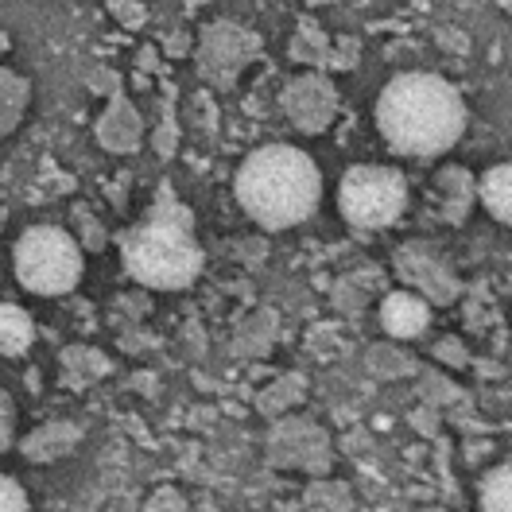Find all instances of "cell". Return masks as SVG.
<instances>
[{
  "mask_svg": "<svg viewBox=\"0 0 512 512\" xmlns=\"http://www.w3.org/2000/svg\"><path fill=\"white\" fill-rule=\"evenodd\" d=\"M377 132L396 156L435 160L447 156L466 132V101L443 74L404 70L377 97Z\"/></svg>",
  "mask_w": 512,
  "mask_h": 512,
  "instance_id": "6da1fadb",
  "label": "cell"
},
{
  "mask_svg": "<svg viewBox=\"0 0 512 512\" xmlns=\"http://www.w3.org/2000/svg\"><path fill=\"white\" fill-rule=\"evenodd\" d=\"M233 194L260 229L276 233L303 225L319 210L322 171L295 144H264L241 160L233 175Z\"/></svg>",
  "mask_w": 512,
  "mask_h": 512,
  "instance_id": "7a4b0ae2",
  "label": "cell"
},
{
  "mask_svg": "<svg viewBox=\"0 0 512 512\" xmlns=\"http://www.w3.org/2000/svg\"><path fill=\"white\" fill-rule=\"evenodd\" d=\"M125 272L152 291H183L202 276V245L194 241V214L163 187L152 214L121 233Z\"/></svg>",
  "mask_w": 512,
  "mask_h": 512,
  "instance_id": "3957f363",
  "label": "cell"
},
{
  "mask_svg": "<svg viewBox=\"0 0 512 512\" xmlns=\"http://www.w3.org/2000/svg\"><path fill=\"white\" fill-rule=\"evenodd\" d=\"M20 288L32 295H66L82 280V245L63 225H32L12 249Z\"/></svg>",
  "mask_w": 512,
  "mask_h": 512,
  "instance_id": "277c9868",
  "label": "cell"
},
{
  "mask_svg": "<svg viewBox=\"0 0 512 512\" xmlns=\"http://www.w3.org/2000/svg\"><path fill=\"white\" fill-rule=\"evenodd\" d=\"M408 179L396 167L357 163L338 183V214L353 229H388L404 218Z\"/></svg>",
  "mask_w": 512,
  "mask_h": 512,
  "instance_id": "5b68a950",
  "label": "cell"
},
{
  "mask_svg": "<svg viewBox=\"0 0 512 512\" xmlns=\"http://www.w3.org/2000/svg\"><path fill=\"white\" fill-rule=\"evenodd\" d=\"M268 466L276 470H303V474H326L334 454H330V435L315 419L303 416H276L268 431Z\"/></svg>",
  "mask_w": 512,
  "mask_h": 512,
  "instance_id": "8992f818",
  "label": "cell"
},
{
  "mask_svg": "<svg viewBox=\"0 0 512 512\" xmlns=\"http://www.w3.org/2000/svg\"><path fill=\"white\" fill-rule=\"evenodd\" d=\"M256 51H260V39H256L249 28H241V24H233V20H218V24H210L206 32L198 35L194 59H198V74H202L210 86L229 90V86L237 82V74L249 66V59H253Z\"/></svg>",
  "mask_w": 512,
  "mask_h": 512,
  "instance_id": "52a82bcc",
  "label": "cell"
},
{
  "mask_svg": "<svg viewBox=\"0 0 512 512\" xmlns=\"http://www.w3.org/2000/svg\"><path fill=\"white\" fill-rule=\"evenodd\" d=\"M280 105H284V117H288L299 132L319 136V132H326V128L334 125V117H338V90H334V82H330L326 74L311 70V74L291 78L288 86H284Z\"/></svg>",
  "mask_w": 512,
  "mask_h": 512,
  "instance_id": "ba28073f",
  "label": "cell"
},
{
  "mask_svg": "<svg viewBox=\"0 0 512 512\" xmlns=\"http://www.w3.org/2000/svg\"><path fill=\"white\" fill-rule=\"evenodd\" d=\"M396 276L412 291H419L427 303H435V307H447V303H454L462 295L458 276L450 272L443 260H435L419 245H408V249L396 253Z\"/></svg>",
  "mask_w": 512,
  "mask_h": 512,
  "instance_id": "9c48e42d",
  "label": "cell"
},
{
  "mask_svg": "<svg viewBox=\"0 0 512 512\" xmlns=\"http://www.w3.org/2000/svg\"><path fill=\"white\" fill-rule=\"evenodd\" d=\"M94 136H97V144H101L105 152H113V156H132V152L144 144V121H140L136 105L125 97V90L109 94V105H105V113L97 117Z\"/></svg>",
  "mask_w": 512,
  "mask_h": 512,
  "instance_id": "30bf717a",
  "label": "cell"
},
{
  "mask_svg": "<svg viewBox=\"0 0 512 512\" xmlns=\"http://www.w3.org/2000/svg\"><path fill=\"white\" fill-rule=\"evenodd\" d=\"M431 326V303L412 288L388 291L381 299V330L392 342H412Z\"/></svg>",
  "mask_w": 512,
  "mask_h": 512,
  "instance_id": "8fae6325",
  "label": "cell"
},
{
  "mask_svg": "<svg viewBox=\"0 0 512 512\" xmlns=\"http://www.w3.org/2000/svg\"><path fill=\"white\" fill-rule=\"evenodd\" d=\"M82 443V427L78 423H70V419H51V423H43V427H35L32 435L20 443V454L35 462V466H43V462H59L66 454H74Z\"/></svg>",
  "mask_w": 512,
  "mask_h": 512,
  "instance_id": "7c38bea8",
  "label": "cell"
},
{
  "mask_svg": "<svg viewBox=\"0 0 512 512\" xmlns=\"http://www.w3.org/2000/svg\"><path fill=\"white\" fill-rule=\"evenodd\" d=\"M474 194L481 198V206L489 210V218L501 225L512 222V167L509 163H493L478 179Z\"/></svg>",
  "mask_w": 512,
  "mask_h": 512,
  "instance_id": "4fadbf2b",
  "label": "cell"
},
{
  "mask_svg": "<svg viewBox=\"0 0 512 512\" xmlns=\"http://www.w3.org/2000/svg\"><path fill=\"white\" fill-rule=\"evenodd\" d=\"M59 369H63L66 388H86L109 373V357L101 350H90V346H66L59 357Z\"/></svg>",
  "mask_w": 512,
  "mask_h": 512,
  "instance_id": "5bb4252c",
  "label": "cell"
},
{
  "mask_svg": "<svg viewBox=\"0 0 512 512\" xmlns=\"http://www.w3.org/2000/svg\"><path fill=\"white\" fill-rule=\"evenodd\" d=\"M439 191H443V218L450 225H458L470 214V202H474V175L466 167H443L435 175Z\"/></svg>",
  "mask_w": 512,
  "mask_h": 512,
  "instance_id": "9a60e30c",
  "label": "cell"
},
{
  "mask_svg": "<svg viewBox=\"0 0 512 512\" xmlns=\"http://www.w3.org/2000/svg\"><path fill=\"white\" fill-rule=\"evenodd\" d=\"M35 342V322L24 307L0 303V357H24Z\"/></svg>",
  "mask_w": 512,
  "mask_h": 512,
  "instance_id": "2e32d148",
  "label": "cell"
},
{
  "mask_svg": "<svg viewBox=\"0 0 512 512\" xmlns=\"http://www.w3.org/2000/svg\"><path fill=\"white\" fill-rule=\"evenodd\" d=\"M28 101H32V82L20 78L16 70L0 66V136H8L12 128L24 121Z\"/></svg>",
  "mask_w": 512,
  "mask_h": 512,
  "instance_id": "e0dca14e",
  "label": "cell"
},
{
  "mask_svg": "<svg viewBox=\"0 0 512 512\" xmlns=\"http://www.w3.org/2000/svg\"><path fill=\"white\" fill-rule=\"evenodd\" d=\"M303 396H307V381L299 373H284V377H276L268 388L256 392V408H260V416L268 419L288 416L295 404H303Z\"/></svg>",
  "mask_w": 512,
  "mask_h": 512,
  "instance_id": "ac0fdd59",
  "label": "cell"
},
{
  "mask_svg": "<svg viewBox=\"0 0 512 512\" xmlns=\"http://www.w3.org/2000/svg\"><path fill=\"white\" fill-rule=\"evenodd\" d=\"M365 369H369L377 381H400V377L419 373V361L408 350H400L396 342H377L373 350L365 353Z\"/></svg>",
  "mask_w": 512,
  "mask_h": 512,
  "instance_id": "d6986e66",
  "label": "cell"
},
{
  "mask_svg": "<svg viewBox=\"0 0 512 512\" xmlns=\"http://www.w3.org/2000/svg\"><path fill=\"white\" fill-rule=\"evenodd\" d=\"M303 512H353V493L346 481H311L303 493Z\"/></svg>",
  "mask_w": 512,
  "mask_h": 512,
  "instance_id": "ffe728a7",
  "label": "cell"
},
{
  "mask_svg": "<svg viewBox=\"0 0 512 512\" xmlns=\"http://www.w3.org/2000/svg\"><path fill=\"white\" fill-rule=\"evenodd\" d=\"M478 501H481V512H512V470H509V462L493 466V470L481 478Z\"/></svg>",
  "mask_w": 512,
  "mask_h": 512,
  "instance_id": "44dd1931",
  "label": "cell"
},
{
  "mask_svg": "<svg viewBox=\"0 0 512 512\" xmlns=\"http://www.w3.org/2000/svg\"><path fill=\"white\" fill-rule=\"evenodd\" d=\"M291 59L303 66H311V70H322L326 59H330V39L322 35L319 24H303L295 39H291Z\"/></svg>",
  "mask_w": 512,
  "mask_h": 512,
  "instance_id": "7402d4cb",
  "label": "cell"
},
{
  "mask_svg": "<svg viewBox=\"0 0 512 512\" xmlns=\"http://www.w3.org/2000/svg\"><path fill=\"white\" fill-rule=\"evenodd\" d=\"M423 400H427V408H447V404H458L462 400V388L458 384H450L447 377H439V373H431V369H423Z\"/></svg>",
  "mask_w": 512,
  "mask_h": 512,
  "instance_id": "603a6c76",
  "label": "cell"
},
{
  "mask_svg": "<svg viewBox=\"0 0 512 512\" xmlns=\"http://www.w3.org/2000/svg\"><path fill=\"white\" fill-rule=\"evenodd\" d=\"M74 222H78V233H82V249H94V253H101L105 249V225L97 222V218H90V210H74Z\"/></svg>",
  "mask_w": 512,
  "mask_h": 512,
  "instance_id": "cb8c5ba5",
  "label": "cell"
},
{
  "mask_svg": "<svg viewBox=\"0 0 512 512\" xmlns=\"http://www.w3.org/2000/svg\"><path fill=\"white\" fill-rule=\"evenodd\" d=\"M140 512H187V497H183L175 485H160V489L144 501Z\"/></svg>",
  "mask_w": 512,
  "mask_h": 512,
  "instance_id": "d4e9b609",
  "label": "cell"
},
{
  "mask_svg": "<svg viewBox=\"0 0 512 512\" xmlns=\"http://www.w3.org/2000/svg\"><path fill=\"white\" fill-rule=\"evenodd\" d=\"M0 512H28V493L24 485L8 474H0Z\"/></svg>",
  "mask_w": 512,
  "mask_h": 512,
  "instance_id": "484cf974",
  "label": "cell"
},
{
  "mask_svg": "<svg viewBox=\"0 0 512 512\" xmlns=\"http://www.w3.org/2000/svg\"><path fill=\"white\" fill-rule=\"evenodd\" d=\"M431 357H435V361H447L450 369H466V365H470V350H466L458 338H443V342H435Z\"/></svg>",
  "mask_w": 512,
  "mask_h": 512,
  "instance_id": "4316f807",
  "label": "cell"
},
{
  "mask_svg": "<svg viewBox=\"0 0 512 512\" xmlns=\"http://www.w3.org/2000/svg\"><path fill=\"white\" fill-rule=\"evenodd\" d=\"M16 443V404L8 392H0V450Z\"/></svg>",
  "mask_w": 512,
  "mask_h": 512,
  "instance_id": "83f0119b",
  "label": "cell"
},
{
  "mask_svg": "<svg viewBox=\"0 0 512 512\" xmlns=\"http://www.w3.org/2000/svg\"><path fill=\"white\" fill-rule=\"evenodd\" d=\"M109 12H113L125 28H144V20H148V12L140 8V0H109Z\"/></svg>",
  "mask_w": 512,
  "mask_h": 512,
  "instance_id": "f1b7e54d",
  "label": "cell"
},
{
  "mask_svg": "<svg viewBox=\"0 0 512 512\" xmlns=\"http://www.w3.org/2000/svg\"><path fill=\"white\" fill-rule=\"evenodd\" d=\"M86 86H90V90H94V94H117V90H121V78H117V74H113V70H105V66H97V70H90V74H86Z\"/></svg>",
  "mask_w": 512,
  "mask_h": 512,
  "instance_id": "f546056e",
  "label": "cell"
},
{
  "mask_svg": "<svg viewBox=\"0 0 512 512\" xmlns=\"http://www.w3.org/2000/svg\"><path fill=\"white\" fill-rule=\"evenodd\" d=\"M175 136H179V132H175L171 105H163V128L156 132V152H160V156H171V152H175Z\"/></svg>",
  "mask_w": 512,
  "mask_h": 512,
  "instance_id": "4dcf8cb0",
  "label": "cell"
},
{
  "mask_svg": "<svg viewBox=\"0 0 512 512\" xmlns=\"http://www.w3.org/2000/svg\"><path fill=\"white\" fill-rule=\"evenodd\" d=\"M334 307H338V311H361V307H365V295L346 280V284L334 288Z\"/></svg>",
  "mask_w": 512,
  "mask_h": 512,
  "instance_id": "1f68e13d",
  "label": "cell"
},
{
  "mask_svg": "<svg viewBox=\"0 0 512 512\" xmlns=\"http://www.w3.org/2000/svg\"><path fill=\"white\" fill-rule=\"evenodd\" d=\"M412 423H416L419 435H435V431H439V416H435V408H423V412H416V416H412Z\"/></svg>",
  "mask_w": 512,
  "mask_h": 512,
  "instance_id": "d6a6232c",
  "label": "cell"
},
{
  "mask_svg": "<svg viewBox=\"0 0 512 512\" xmlns=\"http://www.w3.org/2000/svg\"><path fill=\"white\" fill-rule=\"evenodd\" d=\"M156 63H160L156 47H152V43H148V47H140V55H136V70H140V74H152V70H156Z\"/></svg>",
  "mask_w": 512,
  "mask_h": 512,
  "instance_id": "836d02e7",
  "label": "cell"
},
{
  "mask_svg": "<svg viewBox=\"0 0 512 512\" xmlns=\"http://www.w3.org/2000/svg\"><path fill=\"white\" fill-rule=\"evenodd\" d=\"M187 51H191V39H187L183 32L171 35V43H167V55H187Z\"/></svg>",
  "mask_w": 512,
  "mask_h": 512,
  "instance_id": "e575fe53",
  "label": "cell"
},
{
  "mask_svg": "<svg viewBox=\"0 0 512 512\" xmlns=\"http://www.w3.org/2000/svg\"><path fill=\"white\" fill-rule=\"evenodd\" d=\"M187 512H218V509H214V505H206V501H202V505H187Z\"/></svg>",
  "mask_w": 512,
  "mask_h": 512,
  "instance_id": "d590c367",
  "label": "cell"
},
{
  "mask_svg": "<svg viewBox=\"0 0 512 512\" xmlns=\"http://www.w3.org/2000/svg\"><path fill=\"white\" fill-rule=\"evenodd\" d=\"M272 512H299V505H280V509H272Z\"/></svg>",
  "mask_w": 512,
  "mask_h": 512,
  "instance_id": "8d00e7d4",
  "label": "cell"
},
{
  "mask_svg": "<svg viewBox=\"0 0 512 512\" xmlns=\"http://www.w3.org/2000/svg\"><path fill=\"white\" fill-rule=\"evenodd\" d=\"M307 4H311V8H315V4H319V0H307Z\"/></svg>",
  "mask_w": 512,
  "mask_h": 512,
  "instance_id": "74e56055",
  "label": "cell"
}]
</instances>
